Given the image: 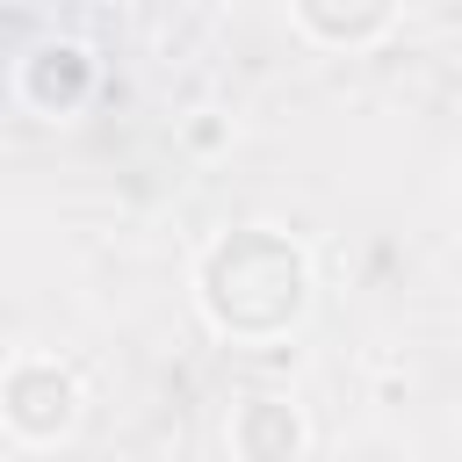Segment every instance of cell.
Here are the masks:
<instances>
[{"label": "cell", "instance_id": "obj_1", "mask_svg": "<svg viewBox=\"0 0 462 462\" xmlns=\"http://www.w3.org/2000/svg\"><path fill=\"white\" fill-rule=\"evenodd\" d=\"M231 282H238V296L209 303V318L224 332H282L303 310V260L282 238H267V231H231L209 253L202 289H231Z\"/></svg>", "mask_w": 462, "mask_h": 462}, {"label": "cell", "instance_id": "obj_2", "mask_svg": "<svg viewBox=\"0 0 462 462\" xmlns=\"http://www.w3.org/2000/svg\"><path fill=\"white\" fill-rule=\"evenodd\" d=\"M72 411H79V390H72V375L58 361H14V375H7V419H14L22 440H58L72 426Z\"/></svg>", "mask_w": 462, "mask_h": 462}, {"label": "cell", "instance_id": "obj_3", "mask_svg": "<svg viewBox=\"0 0 462 462\" xmlns=\"http://www.w3.org/2000/svg\"><path fill=\"white\" fill-rule=\"evenodd\" d=\"M397 14L390 7H361V14H325V7H296V29L303 36H325V43H368V36H383Z\"/></svg>", "mask_w": 462, "mask_h": 462}]
</instances>
